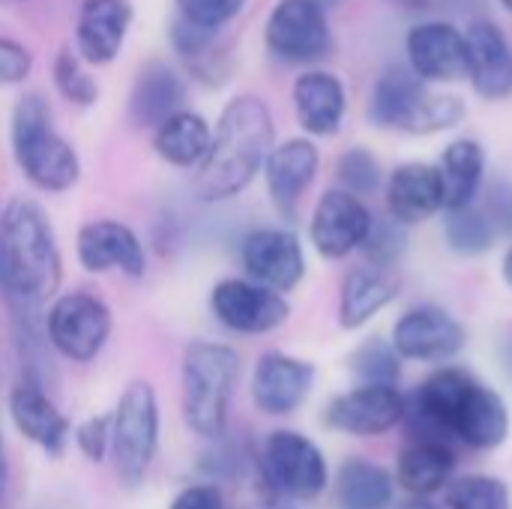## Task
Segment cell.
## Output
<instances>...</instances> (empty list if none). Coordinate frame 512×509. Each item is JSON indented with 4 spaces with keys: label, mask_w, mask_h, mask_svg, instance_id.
<instances>
[{
    "label": "cell",
    "mask_w": 512,
    "mask_h": 509,
    "mask_svg": "<svg viewBox=\"0 0 512 509\" xmlns=\"http://www.w3.org/2000/svg\"><path fill=\"white\" fill-rule=\"evenodd\" d=\"M414 441H462L471 450H498L510 438V408L498 390L459 366L435 369L411 396L405 420Z\"/></svg>",
    "instance_id": "6da1fadb"
},
{
    "label": "cell",
    "mask_w": 512,
    "mask_h": 509,
    "mask_svg": "<svg viewBox=\"0 0 512 509\" xmlns=\"http://www.w3.org/2000/svg\"><path fill=\"white\" fill-rule=\"evenodd\" d=\"M276 147V123L270 105L255 93L234 96L213 129L210 150L195 171L192 192L204 204L237 198L261 171Z\"/></svg>",
    "instance_id": "7a4b0ae2"
},
{
    "label": "cell",
    "mask_w": 512,
    "mask_h": 509,
    "mask_svg": "<svg viewBox=\"0 0 512 509\" xmlns=\"http://www.w3.org/2000/svg\"><path fill=\"white\" fill-rule=\"evenodd\" d=\"M3 228V294L12 312L39 315L54 300L63 279L57 234L45 210L24 195H15L0 210Z\"/></svg>",
    "instance_id": "3957f363"
},
{
    "label": "cell",
    "mask_w": 512,
    "mask_h": 509,
    "mask_svg": "<svg viewBox=\"0 0 512 509\" xmlns=\"http://www.w3.org/2000/svg\"><path fill=\"white\" fill-rule=\"evenodd\" d=\"M9 141L15 165L33 189L60 195L81 180L78 150L54 129L51 105L42 93H24L15 102Z\"/></svg>",
    "instance_id": "277c9868"
},
{
    "label": "cell",
    "mask_w": 512,
    "mask_h": 509,
    "mask_svg": "<svg viewBox=\"0 0 512 509\" xmlns=\"http://www.w3.org/2000/svg\"><path fill=\"white\" fill-rule=\"evenodd\" d=\"M240 372V354L225 342L198 339L183 351V420L192 435L204 441H219L225 435Z\"/></svg>",
    "instance_id": "5b68a950"
},
{
    "label": "cell",
    "mask_w": 512,
    "mask_h": 509,
    "mask_svg": "<svg viewBox=\"0 0 512 509\" xmlns=\"http://www.w3.org/2000/svg\"><path fill=\"white\" fill-rule=\"evenodd\" d=\"M468 114V105L456 93H435L408 66L387 69L369 96V120L378 129H396L408 135H435L456 129Z\"/></svg>",
    "instance_id": "8992f818"
},
{
    "label": "cell",
    "mask_w": 512,
    "mask_h": 509,
    "mask_svg": "<svg viewBox=\"0 0 512 509\" xmlns=\"http://www.w3.org/2000/svg\"><path fill=\"white\" fill-rule=\"evenodd\" d=\"M159 396L150 381H132L111 411V465L126 489H141L159 450Z\"/></svg>",
    "instance_id": "52a82bcc"
},
{
    "label": "cell",
    "mask_w": 512,
    "mask_h": 509,
    "mask_svg": "<svg viewBox=\"0 0 512 509\" xmlns=\"http://www.w3.org/2000/svg\"><path fill=\"white\" fill-rule=\"evenodd\" d=\"M111 327L114 318L108 303L90 291L57 294L42 315L45 342L72 363L96 360L111 339Z\"/></svg>",
    "instance_id": "ba28073f"
},
{
    "label": "cell",
    "mask_w": 512,
    "mask_h": 509,
    "mask_svg": "<svg viewBox=\"0 0 512 509\" xmlns=\"http://www.w3.org/2000/svg\"><path fill=\"white\" fill-rule=\"evenodd\" d=\"M261 471L273 492L291 501H315L330 486L324 450L294 429H276L261 447Z\"/></svg>",
    "instance_id": "9c48e42d"
},
{
    "label": "cell",
    "mask_w": 512,
    "mask_h": 509,
    "mask_svg": "<svg viewBox=\"0 0 512 509\" xmlns=\"http://www.w3.org/2000/svg\"><path fill=\"white\" fill-rule=\"evenodd\" d=\"M264 42L288 63H315L327 57L333 48L327 9L315 0H279L264 24Z\"/></svg>",
    "instance_id": "30bf717a"
},
{
    "label": "cell",
    "mask_w": 512,
    "mask_h": 509,
    "mask_svg": "<svg viewBox=\"0 0 512 509\" xmlns=\"http://www.w3.org/2000/svg\"><path fill=\"white\" fill-rule=\"evenodd\" d=\"M210 312L231 333L264 336L291 318V303L252 279H222L210 288Z\"/></svg>",
    "instance_id": "8fae6325"
},
{
    "label": "cell",
    "mask_w": 512,
    "mask_h": 509,
    "mask_svg": "<svg viewBox=\"0 0 512 509\" xmlns=\"http://www.w3.org/2000/svg\"><path fill=\"white\" fill-rule=\"evenodd\" d=\"M375 213L366 207L363 198L345 192V189H327L309 222V240L312 249L327 261H342L351 252L363 249L369 231H372Z\"/></svg>",
    "instance_id": "7c38bea8"
},
{
    "label": "cell",
    "mask_w": 512,
    "mask_h": 509,
    "mask_svg": "<svg viewBox=\"0 0 512 509\" xmlns=\"http://www.w3.org/2000/svg\"><path fill=\"white\" fill-rule=\"evenodd\" d=\"M240 264L246 279L270 291H294L306 276V252L288 228H255L240 240Z\"/></svg>",
    "instance_id": "4fadbf2b"
},
{
    "label": "cell",
    "mask_w": 512,
    "mask_h": 509,
    "mask_svg": "<svg viewBox=\"0 0 512 509\" xmlns=\"http://www.w3.org/2000/svg\"><path fill=\"white\" fill-rule=\"evenodd\" d=\"M393 348L402 360L450 363L462 354L468 333L456 315L441 306H414L393 324Z\"/></svg>",
    "instance_id": "5bb4252c"
},
{
    "label": "cell",
    "mask_w": 512,
    "mask_h": 509,
    "mask_svg": "<svg viewBox=\"0 0 512 509\" xmlns=\"http://www.w3.org/2000/svg\"><path fill=\"white\" fill-rule=\"evenodd\" d=\"M405 420V393L399 387L345 390L330 399L324 411L327 429L348 438H381Z\"/></svg>",
    "instance_id": "9a60e30c"
},
{
    "label": "cell",
    "mask_w": 512,
    "mask_h": 509,
    "mask_svg": "<svg viewBox=\"0 0 512 509\" xmlns=\"http://www.w3.org/2000/svg\"><path fill=\"white\" fill-rule=\"evenodd\" d=\"M78 264L87 273H120L126 279H141L147 273V252L141 237L117 219H93L78 228L75 237Z\"/></svg>",
    "instance_id": "2e32d148"
},
{
    "label": "cell",
    "mask_w": 512,
    "mask_h": 509,
    "mask_svg": "<svg viewBox=\"0 0 512 509\" xmlns=\"http://www.w3.org/2000/svg\"><path fill=\"white\" fill-rule=\"evenodd\" d=\"M315 375V363L285 351H267L252 369V402L267 417H288L312 396Z\"/></svg>",
    "instance_id": "e0dca14e"
},
{
    "label": "cell",
    "mask_w": 512,
    "mask_h": 509,
    "mask_svg": "<svg viewBox=\"0 0 512 509\" xmlns=\"http://www.w3.org/2000/svg\"><path fill=\"white\" fill-rule=\"evenodd\" d=\"M408 69L426 84H450L468 75L465 33L450 21H420L405 39Z\"/></svg>",
    "instance_id": "ac0fdd59"
},
{
    "label": "cell",
    "mask_w": 512,
    "mask_h": 509,
    "mask_svg": "<svg viewBox=\"0 0 512 509\" xmlns=\"http://www.w3.org/2000/svg\"><path fill=\"white\" fill-rule=\"evenodd\" d=\"M318 165L321 153L312 138H288L270 150L264 162V183L273 207L288 222L297 219L300 201L318 177Z\"/></svg>",
    "instance_id": "d6986e66"
},
{
    "label": "cell",
    "mask_w": 512,
    "mask_h": 509,
    "mask_svg": "<svg viewBox=\"0 0 512 509\" xmlns=\"http://www.w3.org/2000/svg\"><path fill=\"white\" fill-rule=\"evenodd\" d=\"M6 408H9V420H12L15 432L24 441H30L33 447H39L48 456H63V450L72 438V423L36 381H30V378L18 381L9 390Z\"/></svg>",
    "instance_id": "ffe728a7"
},
{
    "label": "cell",
    "mask_w": 512,
    "mask_h": 509,
    "mask_svg": "<svg viewBox=\"0 0 512 509\" xmlns=\"http://www.w3.org/2000/svg\"><path fill=\"white\" fill-rule=\"evenodd\" d=\"M135 9L129 0H84L75 21V54L87 66H108L123 51Z\"/></svg>",
    "instance_id": "44dd1931"
},
{
    "label": "cell",
    "mask_w": 512,
    "mask_h": 509,
    "mask_svg": "<svg viewBox=\"0 0 512 509\" xmlns=\"http://www.w3.org/2000/svg\"><path fill=\"white\" fill-rule=\"evenodd\" d=\"M387 216L402 228H414L429 222L444 210L441 174L429 162H402L384 180Z\"/></svg>",
    "instance_id": "7402d4cb"
},
{
    "label": "cell",
    "mask_w": 512,
    "mask_h": 509,
    "mask_svg": "<svg viewBox=\"0 0 512 509\" xmlns=\"http://www.w3.org/2000/svg\"><path fill=\"white\" fill-rule=\"evenodd\" d=\"M468 81L477 96L501 102L512 93V48L504 30L492 21H474L465 30Z\"/></svg>",
    "instance_id": "603a6c76"
},
{
    "label": "cell",
    "mask_w": 512,
    "mask_h": 509,
    "mask_svg": "<svg viewBox=\"0 0 512 509\" xmlns=\"http://www.w3.org/2000/svg\"><path fill=\"white\" fill-rule=\"evenodd\" d=\"M297 123L312 138H333L348 111V93L339 75L327 69H306L291 87Z\"/></svg>",
    "instance_id": "cb8c5ba5"
},
{
    "label": "cell",
    "mask_w": 512,
    "mask_h": 509,
    "mask_svg": "<svg viewBox=\"0 0 512 509\" xmlns=\"http://www.w3.org/2000/svg\"><path fill=\"white\" fill-rule=\"evenodd\" d=\"M399 276L393 270L360 264L348 270L339 291V324L342 330H363L399 297Z\"/></svg>",
    "instance_id": "d4e9b609"
},
{
    "label": "cell",
    "mask_w": 512,
    "mask_h": 509,
    "mask_svg": "<svg viewBox=\"0 0 512 509\" xmlns=\"http://www.w3.org/2000/svg\"><path fill=\"white\" fill-rule=\"evenodd\" d=\"M183 108H186V81L180 78V72L162 60L147 63L132 84V96H129L132 123L141 129H156Z\"/></svg>",
    "instance_id": "484cf974"
},
{
    "label": "cell",
    "mask_w": 512,
    "mask_h": 509,
    "mask_svg": "<svg viewBox=\"0 0 512 509\" xmlns=\"http://www.w3.org/2000/svg\"><path fill=\"white\" fill-rule=\"evenodd\" d=\"M456 453L441 441H411L396 462V486L408 498H432L453 483Z\"/></svg>",
    "instance_id": "4316f807"
},
{
    "label": "cell",
    "mask_w": 512,
    "mask_h": 509,
    "mask_svg": "<svg viewBox=\"0 0 512 509\" xmlns=\"http://www.w3.org/2000/svg\"><path fill=\"white\" fill-rule=\"evenodd\" d=\"M435 168L441 174L444 213L477 204V195L486 180V150L480 141H474V138L450 141Z\"/></svg>",
    "instance_id": "83f0119b"
},
{
    "label": "cell",
    "mask_w": 512,
    "mask_h": 509,
    "mask_svg": "<svg viewBox=\"0 0 512 509\" xmlns=\"http://www.w3.org/2000/svg\"><path fill=\"white\" fill-rule=\"evenodd\" d=\"M210 141H213V126L198 111L189 108L177 111L174 117H168L162 126L153 129V150L171 168L198 171V165L210 150Z\"/></svg>",
    "instance_id": "f1b7e54d"
},
{
    "label": "cell",
    "mask_w": 512,
    "mask_h": 509,
    "mask_svg": "<svg viewBox=\"0 0 512 509\" xmlns=\"http://www.w3.org/2000/svg\"><path fill=\"white\" fill-rule=\"evenodd\" d=\"M336 501L342 509H390L396 501V477L363 456H351L336 471Z\"/></svg>",
    "instance_id": "f546056e"
},
{
    "label": "cell",
    "mask_w": 512,
    "mask_h": 509,
    "mask_svg": "<svg viewBox=\"0 0 512 509\" xmlns=\"http://www.w3.org/2000/svg\"><path fill=\"white\" fill-rule=\"evenodd\" d=\"M444 240L462 258H480L495 249L498 231L489 222L480 204H468L462 210H450L444 219Z\"/></svg>",
    "instance_id": "4dcf8cb0"
},
{
    "label": "cell",
    "mask_w": 512,
    "mask_h": 509,
    "mask_svg": "<svg viewBox=\"0 0 512 509\" xmlns=\"http://www.w3.org/2000/svg\"><path fill=\"white\" fill-rule=\"evenodd\" d=\"M348 366L363 387H399L402 378V357L396 354L393 342L384 336L363 339L351 351Z\"/></svg>",
    "instance_id": "1f68e13d"
},
{
    "label": "cell",
    "mask_w": 512,
    "mask_h": 509,
    "mask_svg": "<svg viewBox=\"0 0 512 509\" xmlns=\"http://www.w3.org/2000/svg\"><path fill=\"white\" fill-rule=\"evenodd\" d=\"M444 495H447L450 509H512L510 486L492 474L453 477Z\"/></svg>",
    "instance_id": "d6a6232c"
},
{
    "label": "cell",
    "mask_w": 512,
    "mask_h": 509,
    "mask_svg": "<svg viewBox=\"0 0 512 509\" xmlns=\"http://www.w3.org/2000/svg\"><path fill=\"white\" fill-rule=\"evenodd\" d=\"M51 78H54V87L57 93L72 102V105H93L99 99V84L96 78L90 75L87 63L72 51V48H63L57 57H54V69H51Z\"/></svg>",
    "instance_id": "836d02e7"
},
{
    "label": "cell",
    "mask_w": 512,
    "mask_h": 509,
    "mask_svg": "<svg viewBox=\"0 0 512 509\" xmlns=\"http://www.w3.org/2000/svg\"><path fill=\"white\" fill-rule=\"evenodd\" d=\"M336 180H339V189H345L357 198H366L384 186V168L372 150L351 147L336 162Z\"/></svg>",
    "instance_id": "e575fe53"
},
{
    "label": "cell",
    "mask_w": 512,
    "mask_h": 509,
    "mask_svg": "<svg viewBox=\"0 0 512 509\" xmlns=\"http://www.w3.org/2000/svg\"><path fill=\"white\" fill-rule=\"evenodd\" d=\"M408 249V234L399 222H393L390 216L387 219H378L372 222V231L363 243V255H366V264H375V267H384V270H393L402 255Z\"/></svg>",
    "instance_id": "d590c367"
},
{
    "label": "cell",
    "mask_w": 512,
    "mask_h": 509,
    "mask_svg": "<svg viewBox=\"0 0 512 509\" xmlns=\"http://www.w3.org/2000/svg\"><path fill=\"white\" fill-rule=\"evenodd\" d=\"M243 6L246 0H174L177 18L207 33H219Z\"/></svg>",
    "instance_id": "8d00e7d4"
},
{
    "label": "cell",
    "mask_w": 512,
    "mask_h": 509,
    "mask_svg": "<svg viewBox=\"0 0 512 509\" xmlns=\"http://www.w3.org/2000/svg\"><path fill=\"white\" fill-rule=\"evenodd\" d=\"M72 441H75L78 453L87 462H93V465L105 462L108 453H111V411L108 414H93L84 423H78L72 429Z\"/></svg>",
    "instance_id": "74e56055"
},
{
    "label": "cell",
    "mask_w": 512,
    "mask_h": 509,
    "mask_svg": "<svg viewBox=\"0 0 512 509\" xmlns=\"http://www.w3.org/2000/svg\"><path fill=\"white\" fill-rule=\"evenodd\" d=\"M33 69V54L18 39L0 36V87L21 84Z\"/></svg>",
    "instance_id": "f35d334b"
},
{
    "label": "cell",
    "mask_w": 512,
    "mask_h": 509,
    "mask_svg": "<svg viewBox=\"0 0 512 509\" xmlns=\"http://www.w3.org/2000/svg\"><path fill=\"white\" fill-rule=\"evenodd\" d=\"M495 225L498 237H507L512 243V183L510 180H495L486 192V201L480 204Z\"/></svg>",
    "instance_id": "ab89813d"
},
{
    "label": "cell",
    "mask_w": 512,
    "mask_h": 509,
    "mask_svg": "<svg viewBox=\"0 0 512 509\" xmlns=\"http://www.w3.org/2000/svg\"><path fill=\"white\" fill-rule=\"evenodd\" d=\"M168 509H225V495L213 483H192L171 498Z\"/></svg>",
    "instance_id": "60d3db41"
},
{
    "label": "cell",
    "mask_w": 512,
    "mask_h": 509,
    "mask_svg": "<svg viewBox=\"0 0 512 509\" xmlns=\"http://www.w3.org/2000/svg\"><path fill=\"white\" fill-rule=\"evenodd\" d=\"M396 509H444L441 504H435L432 498H408V501H402Z\"/></svg>",
    "instance_id": "b9f144b4"
},
{
    "label": "cell",
    "mask_w": 512,
    "mask_h": 509,
    "mask_svg": "<svg viewBox=\"0 0 512 509\" xmlns=\"http://www.w3.org/2000/svg\"><path fill=\"white\" fill-rule=\"evenodd\" d=\"M501 276H504L507 288L512 291V243L504 249V258H501Z\"/></svg>",
    "instance_id": "7bdbcfd3"
},
{
    "label": "cell",
    "mask_w": 512,
    "mask_h": 509,
    "mask_svg": "<svg viewBox=\"0 0 512 509\" xmlns=\"http://www.w3.org/2000/svg\"><path fill=\"white\" fill-rule=\"evenodd\" d=\"M6 474H9V468H6V450H3V438H0V498L6 489Z\"/></svg>",
    "instance_id": "ee69618b"
},
{
    "label": "cell",
    "mask_w": 512,
    "mask_h": 509,
    "mask_svg": "<svg viewBox=\"0 0 512 509\" xmlns=\"http://www.w3.org/2000/svg\"><path fill=\"white\" fill-rule=\"evenodd\" d=\"M0 294H3V228H0Z\"/></svg>",
    "instance_id": "f6af8a7d"
},
{
    "label": "cell",
    "mask_w": 512,
    "mask_h": 509,
    "mask_svg": "<svg viewBox=\"0 0 512 509\" xmlns=\"http://www.w3.org/2000/svg\"><path fill=\"white\" fill-rule=\"evenodd\" d=\"M315 3H321V6H324V9H327V6H333V3H336V0H315Z\"/></svg>",
    "instance_id": "bcb514c9"
},
{
    "label": "cell",
    "mask_w": 512,
    "mask_h": 509,
    "mask_svg": "<svg viewBox=\"0 0 512 509\" xmlns=\"http://www.w3.org/2000/svg\"><path fill=\"white\" fill-rule=\"evenodd\" d=\"M501 6H504L507 12H512V0H501Z\"/></svg>",
    "instance_id": "7dc6e473"
},
{
    "label": "cell",
    "mask_w": 512,
    "mask_h": 509,
    "mask_svg": "<svg viewBox=\"0 0 512 509\" xmlns=\"http://www.w3.org/2000/svg\"><path fill=\"white\" fill-rule=\"evenodd\" d=\"M285 509H294V507H285Z\"/></svg>",
    "instance_id": "c3c4849f"
}]
</instances>
